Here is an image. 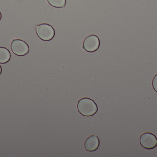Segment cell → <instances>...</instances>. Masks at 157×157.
<instances>
[{"instance_id": "cell-1", "label": "cell", "mask_w": 157, "mask_h": 157, "mask_svg": "<svg viewBox=\"0 0 157 157\" xmlns=\"http://www.w3.org/2000/svg\"><path fill=\"white\" fill-rule=\"evenodd\" d=\"M77 108L80 114L86 117L93 116L98 110L96 103L89 98L81 99L78 102Z\"/></svg>"}, {"instance_id": "cell-2", "label": "cell", "mask_w": 157, "mask_h": 157, "mask_svg": "<svg viewBox=\"0 0 157 157\" xmlns=\"http://www.w3.org/2000/svg\"><path fill=\"white\" fill-rule=\"evenodd\" d=\"M36 32L38 37L44 41L51 40L55 36V30L53 27L46 23L40 24L36 26Z\"/></svg>"}, {"instance_id": "cell-3", "label": "cell", "mask_w": 157, "mask_h": 157, "mask_svg": "<svg viewBox=\"0 0 157 157\" xmlns=\"http://www.w3.org/2000/svg\"><path fill=\"white\" fill-rule=\"evenodd\" d=\"M11 48L13 52L17 56H25L29 52V46L25 41L22 40H13L11 43Z\"/></svg>"}, {"instance_id": "cell-4", "label": "cell", "mask_w": 157, "mask_h": 157, "mask_svg": "<svg viewBox=\"0 0 157 157\" xmlns=\"http://www.w3.org/2000/svg\"><path fill=\"white\" fill-rule=\"evenodd\" d=\"M140 143L144 148L150 150L157 146V138L151 133L146 132L141 135Z\"/></svg>"}, {"instance_id": "cell-5", "label": "cell", "mask_w": 157, "mask_h": 157, "mask_svg": "<svg viewBox=\"0 0 157 157\" xmlns=\"http://www.w3.org/2000/svg\"><path fill=\"white\" fill-rule=\"evenodd\" d=\"M100 44L99 39L95 35L87 37L83 42V48L88 52H94L99 49Z\"/></svg>"}, {"instance_id": "cell-6", "label": "cell", "mask_w": 157, "mask_h": 157, "mask_svg": "<svg viewBox=\"0 0 157 157\" xmlns=\"http://www.w3.org/2000/svg\"><path fill=\"white\" fill-rule=\"evenodd\" d=\"M99 139L97 135H90L86 139L85 142V149L89 152H94L99 146Z\"/></svg>"}, {"instance_id": "cell-7", "label": "cell", "mask_w": 157, "mask_h": 157, "mask_svg": "<svg viewBox=\"0 0 157 157\" xmlns=\"http://www.w3.org/2000/svg\"><path fill=\"white\" fill-rule=\"evenodd\" d=\"M11 59V53L7 48L0 47V63L5 64Z\"/></svg>"}, {"instance_id": "cell-8", "label": "cell", "mask_w": 157, "mask_h": 157, "mask_svg": "<svg viewBox=\"0 0 157 157\" xmlns=\"http://www.w3.org/2000/svg\"><path fill=\"white\" fill-rule=\"evenodd\" d=\"M49 3L56 8H63L66 5V0H48Z\"/></svg>"}, {"instance_id": "cell-9", "label": "cell", "mask_w": 157, "mask_h": 157, "mask_svg": "<svg viewBox=\"0 0 157 157\" xmlns=\"http://www.w3.org/2000/svg\"><path fill=\"white\" fill-rule=\"evenodd\" d=\"M153 87L155 91L157 92V74L156 75L153 79Z\"/></svg>"}, {"instance_id": "cell-10", "label": "cell", "mask_w": 157, "mask_h": 157, "mask_svg": "<svg viewBox=\"0 0 157 157\" xmlns=\"http://www.w3.org/2000/svg\"><path fill=\"white\" fill-rule=\"evenodd\" d=\"M2 67H1V65H0V75L2 73Z\"/></svg>"}, {"instance_id": "cell-11", "label": "cell", "mask_w": 157, "mask_h": 157, "mask_svg": "<svg viewBox=\"0 0 157 157\" xmlns=\"http://www.w3.org/2000/svg\"><path fill=\"white\" fill-rule=\"evenodd\" d=\"M1 18H2V14H1V12H0V20H1Z\"/></svg>"}]
</instances>
